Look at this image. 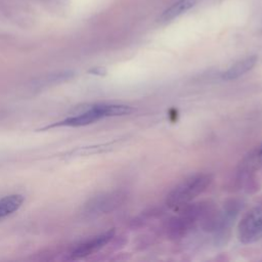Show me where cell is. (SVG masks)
I'll return each mask as SVG.
<instances>
[{"mask_svg":"<svg viewBox=\"0 0 262 262\" xmlns=\"http://www.w3.org/2000/svg\"><path fill=\"white\" fill-rule=\"evenodd\" d=\"M214 208L210 202L189 203L180 208V212L167 223V234L170 238H181L195 226L208 221Z\"/></svg>","mask_w":262,"mask_h":262,"instance_id":"obj_1","label":"cell"},{"mask_svg":"<svg viewBox=\"0 0 262 262\" xmlns=\"http://www.w3.org/2000/svg\"><path fill=\"white\" fill-rule=\"evenodd\" d=\"M212 181L213 175L209 173H198L185 178L168 193L167 206L171 209H180L206 191Z\"/></svg>","mask_w":262,"mask_h":262,"instance_id":"obj_2","label":"cell"},{"mask_svg":"<svg viewBox=\"0 0 262 262\" xmlns=\"http://www.w3.org/2000/svg\"><path fill=\"white\" fill-rule=\"evenodd\" d=\"M243 208V202L237 199L227 201L219 211H214L208 221L204 224L207 230H210L217 243L224 242L228 237L232 224Z\"/></svg>","mask_w":262,"mask_h":262,"instance_id":"obj_3","label":"cell"},{"mask_svg":"<svg viewBox=\"0 0 262 262\" xmlns=\"http://www.w3.org/2000/svg\"><path fill=\"white\" fill-rule=\"evenodd\" d=\"M134 111L133 107L124 104H94L86 108L84 112L79 113L76 116L70 117L57 124L56 126H72L79 127L91 124L107 117H117L129 115Z\"/></svg>","mask_w":262,"mask_h":262,"instance_id":"obj_4","label":"cell"},{"mask_svg":"<svg viewBox=\"0 0 262 262\" xmlns=\"http://www.w3.org/2000/svg\"><path fill=\"white\" fill-rule=\"evenodd\" d=\"M262 237V200L254 204L241 218L237 238L243 244H252Z\"/></svg>","mask_w":262,"mask_h":262,"instance_id":"obj_5","label":"cell"},{"mask_svg":"<svg viewBox=\"0 0 262 262\" xmlns=\"http://www.w3.org/2000/svg\"><path fill=\"white\" fill-rule=\"evenodd\" d=\"M115 230H108L103 233H100L96 236H93L83 243H81L79 246H77L72 252H71V258L77 259L82 258L85 256H88L90 254H93L100 250L102 247H104L114 236Z\"/></svg>","mask_w":262,"mask_h":262,"instance_id":"obj_6","label":"cell"},{"mask_svg":"<svg viewBox=\"0 0 262 262\" xmlns=\"http://www.w3.org/2000/svg\"><path fill=\"white\" fill-rule=\"evenodd\" d=\"M123 195L120 192H112L98 195L91 200L86 206V212L90 215L101 214L115 209L122 200Z\"/></svg>","mask_w":262,"mask_h":262,"instance_id":"obj_7","label":"cell"},{"mask_svg":"<svg viewBox=\"0 0 262 262\" xmlns=\"http://www.w3.org/2000/svg\"><path fill=\"white\" fill-rule=\"evenodd\" d=\"M262 168V143L251 150L241 162L238 167L239 179L251 176L256 171Z\"/></svg>","mask_w":262,"mask_h":262,"instance_id":"obj_8","label":"cell"},{"mask_svg":"<svg viewBox=\"0 0 262 262\" xmlns=\"http://www.w3.org/2000/svg\"><path fill=\"white\" fill-rule=\"evenodd\" d=\"M257 61H258L257 55H250L243 59H239L238 61L233 63L228 70H226L221 74V79L225 81L235 80L244 76L246 73L250 72L256 66Z\"/></svg>","mask_w":262,"mask_h":262,"instance_id":"obj_9","label":"cell"},{"mask_svg":"<svg viewBox=\"0 0 262 262\" xmlns=\"http://www.w3.org/2000/svg\"><path fill=\"white\" fill-rule=\"evenodd\" d=\"M196 0H178L174 4H172L169 8L163 11V13L159 17L160 23H167L175 17L179 16L180 14L184 13L185 11L189 10L192 6H194Z\"/></svg>","mask_w":262,"mask_h":262,"instance_id":"obj_10","label":"cell"},{"mask_svg":"<svg viewBox=\"0 0 262 262\" xmlns=\"http://www.w3.org/2000/svg\"><path fill=\"white\" fill-rule=\"evenodd\" d=\"M24 196L20 194L6 195L0 199V219L16 211L23 204Z\"/></svg>","mask_w":262,"mask_h":262,"instance_id":"obj_11","label":"cell"}]
</instances>
